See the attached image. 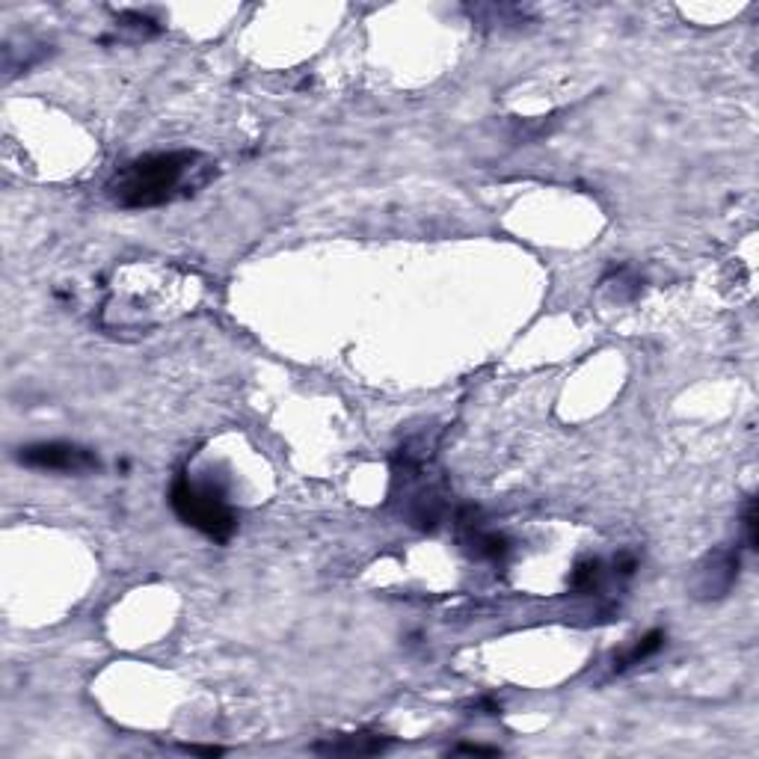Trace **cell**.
Returning a JSON list of instances; mask_svg holds the SVG:
<instances>
[{
    "label": "cell",
    "instance_id": "cell-9",
    "mask_svg": "<svg viewBox=\"0 0 759 759\" xmlns=\"http://www.w3.org/2000/svg\"><path fill=\"white\" fill-rule=\"evenodd\" d=\"M742 531H745V546L754 552L759 543L757 534V499H748V505L742 510Z\"/></svg>",
    "mask_w": 759,
    "mask_h": 759
},
{
    "label": "cell",
    "instance_id": "cell-2",
    "mask_svg": "<svg viewBox=\"0 0 759 759\" xmlns=\"http://www.w3.org/2000/svg\"><path fill=\"white\" fill-rule=\"evenodd\" d=\"M169 507L187 528L199 531L214 543H229L238 531V516L226 502L223 490H217L214 484H196L187 472L172 481Z\"/></svg>",
    "mask_w": 759,
    "mask_h": 759
},
{
    "label": "cell",
    "instance_id": "cell-1",
    "mask_svg": "<svg viewBox=\"0 0 759 759\" xmlns=\"http://www.w3.org/2000/svg\"><path fill=\"white\" fill-rule=\"evenodd\" d=\"M217 175V164L193 149L152 152L128 161L110 181L107 196L128 211L161 208L199 193Z\"/></svg>",
    "mask_w": 759,
    "mask_h": 759
},
{
    "label": "cell",
    "instance_id": "cell-4",
    "mask_svg": "<svg viewBox=\"0 0 759 759\" xmlns=\"http://www.w3.org/2000/svg\"><path fill=\"white\" fill-rule=\"evenodd\" d=\"M742 573V549L739 546H721L703 555V561L691 573V593L700 602L724 599L736 588Z\"/></svg>",
    "mask_w": 759,
    "mask_h": 759
},
{
    "label": "cell",
    "instance_id": "cell-7",
    "mask_svg": "<svg viewBox=\"0 0 759 759\" xmlns=\"http://www.w3.org/2000/svg\"><path fill=\"white\" fill-rule=\"evenodd\" d=\"M602 582H605V567H602V561H582V564H576V570H573V579H570V588L576 593H596L602 588Z\"/></svg>",
    "mask_w": 759,
    "mask_h": 759
},
{
    "label": "cell",
    "instance_id": "cell-6",
    "mask_svg": "<svg viewBox=\"0 0 759 759\" xmlns=\"http://www.w3.org/2000/svg\"><path fill=\"white\" fill-rule=\"evenodd\" d=\"M662 644H665V632L662 629H653V632H647L644 638H638L626 653H620L617 659H614V671L617 674H623V671H629V668H635V665H641V662H647L650 656H656L659 650H662Z\"/></svg>",
    "mask_w": 759,
    "mask_h": 759
},
{
    "label": "cell",
    "instance_id": "cell-5",
    "mask_svg": "<svg viewBox=\"0 0 759 759\" xmlns=\"http://www.w3.org/2000/svg\"><path fill=\"white\" fill-rule=\"evenodd\" d=\"M392 745V739L380 733H347V736H330L327 742L315 745V754H330V757H374L383 754Z\"/></svg>",
    "mask_w": 759,
    "mask_h": 759
},
{
    "label": "cell",
    "instance_id": "cell-3",
    "mask_svg": "<svg viewBox=\"0 0 759 759\" xmlns=\"http://www.w3.org/2000/svg\"><path fill=\"white\" fill-rule=\"evenodd\" d=\"M21 466L39 472H60V475H92L101 469L95 451L75 442H36L18 451Z\"/></svg>",
    "mask_w": 759,
    "mask_h": 759
},
{
    "label": "cell",
    "instance_id": "cell-8",
    "mask_svg": "<svg viewBox=\"0 0 759 759\" xmlns=\"http://www.w3.org/2000/svg\"><path fill=\"white\" fill-rule=\"evenodd\" d=\"M119 27H125V30H134L137 36H155L161 27H158V21L155 18H149L146 12H122L119 15Z\"/></svg>",
    "mask_w": 759,
    "mask_h": 759
},
{
    "label": "cell",
    "instance_id": "cell-10",
    "mask_svg": "<svg viewBox=\"0 0 759 759\" xmlns=\"http://www.w3.org/2000/svg\"><path fill=\"white\" fill-rule=\"evenodd\" d=\"M454 754H499L496 748H481V745H460V748H454Z\"/></svg>",
    "mask_w": 759,
    "mask_h": 759
}]
</instances>
